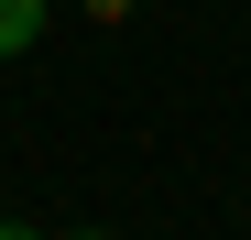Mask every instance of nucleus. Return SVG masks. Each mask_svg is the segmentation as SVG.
Listing matches in <instances>:
<instances>
[{"label":"nucleus","instance_id":"obj_1","mask_svg":"<svg viewBox=\"0 0 251 240\" xmlns=\"http://www.w3.org/2000/svg\"><path fill=\"white\" fill-rule=\"evenodd\" d=\"M33 33H44V0H0V55H22Z\"/></svg>","mask_w":251,"mask_h":240},{"label":"nucleus","instance_id":"obj_3","mask_svg":"<svg viewBox=\"0 0 251 240\" xmlns=\"http://www.w3.org/2000/svg\"><path fill=\"white\" fill-rule=\"evenodd\" d=\"M0 240H33V229H22V218H0Z\"/></svg>","mask_w":251,"mask_h":240},{"label":"nucleus","instance_id":"obj_2","mask_svg":"<svg viewBox=\"0 0 251 240\" xmlns=\"http://www.w3.org/2000/svg\"><path fill=\"white\" fill-rule=\"evenodd\" d=\"M88 22H131V0H88Z\"/></svg>","mask_w":251,"mask_h":240},{"label":"nucleus","instance_id":"obj_4","mask_svg":"<svg viewBox=\"0 0 251 240\" xmlns=\"http://www.w3.org/2000/svg\"><path fill=\"white\" fill-rule=\"evenodd\" d=\"M76 240H99V229H76Z\"/></svg>","mask_w":251,"mask_h":240}]
</instances>
